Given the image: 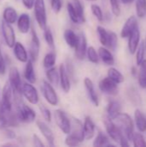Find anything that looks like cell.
I'll return each instance as SVG.
<instances>
[{
	"instance_id": "6da1fadb",
	"label": "cell",
	"mask_w": 146,
	"mask_h": 147,
	"mask_svg": "<svg viewBox=\"0 0 146 147\" xmlns=\"http://www.w3.org/2000/svg\"><path fill=\"white\" fill-rule=\"evenodd\" d=\"M103 123L105 125L106 131H107L108 134L109 135V137L113 140H114L115 142L119 143L120 146H129V144L127 142L128 140H126V138L123 134L122 131L120 129V127L117 125H115L113 122L112 119H110L108 116L104 117Z\"/></svg>"
},
{
	"instance_id": "7a4b0ae2",
	"label": "cell",
	"mask_w": 146,
	"mask_h": 147,
	"mask_svg": "<svg viewBox=\"0 0 146 147\" xmlns=\"http://www.w3.org/2000/svg\"><path fill=\"white\" fill-rule=\"evenodd\" d=\"M114 120H115L116 122L118 123V127L122 131L126 140L132 141V138L134 133L133 132L134 126L130 115L124 113H120Z\"/></svg>"
},
{
	"instance_id": "3957f363",
	"label": "cell",
	"mask_w": 146,
	"mask_h": 147,
	"mask_svg": "<svg viewBox=\"0 0 146 147\" xmlns=\"http://www.w3.org/2000/svg\"><path fill=\"white\" fill-rule=\"evenodd\" d=\"M34 17L39 27L44 30L47 27V18L45 0H35L34 4Z\"/></svg>"
},
{
	"instance_id": "277c9868",
	"label": "cell",
	"mask_w": 146,
	"mask_h": 147,
	"mask_svg": "<svg viewBox=\"0 0 146 147\" xmlns=\"http://www.w3.org/2000/svg\"><path fill=\"white\" fill-rule=\"evenodd\" d=\"M15 109H16L15 113L20 122L31 123L35 120V117H36L35 112L30 107L24 104L22 102L15 104Z\"/></svg>"
},
{
	"instance_id": "5b68a950",
	"label": "cell",
	"mask_w": 146,
	"mask_h": 147,
	"mask_svg": "<svg viewBox=\"0 0 146 147\" xmlns=\"http://www.w3.org/2000/svg\"><path fill=\"white\" fill-rule=\"evenodd\" d=\"M41 92L46 101L52 106H56L59 102L58 95L52 86L48 81L43 80L41 83Z\"/></svg>"
},
{
	"instance_id": "8992f818",
	"label": "cell",
	"mask_w": 146,
	"mask_h": 147,
	"mask_svg": "<svg viewBox=\"0 0 146 147\" xmlns=\"http://www.w3.org/2000/svg\"><path fill=\"white\" fill-rule=\"evenodd\" d=\"M54 119L59 128L65 134H68L71 131V120L66 114L61 109H56L54 111Z\"/></svg>"
},
{
	"instance_id": "52a82bcc",
	"label": "cell",
	"mask_w": 146,
	"mask_h": 147,
	"mask_svg": "<svg viewBox=\"0 0 146 147\" xmlns=\"http://www.w3.org/2000/svg\"><path fill=\"white\" fill-rule=\"evenodd\" d=\"M40 39L37 35V33L35 30L32 28L31 29V40L29 44V49H28V56L29 59H31L33 62L37 61L40 54Z\"/></svg>"
},
{
	"instance_id": "ba28073f",
	"label": "cell",
	"mask_w": 146,
	"mask_h": 147,
	"mask_svg": "<svg viewBox=\"0 0 146 147\" xmlns=\"http://www.w3.org/2000/svg\"><path fill=\"white\" fill-rule=\"evenodd\" d=\"M22 94L26 98V100L33 104L36 105L39 102V94L37 92V90L33 85V84L30 83H25L22 85Z\"/></svg>"
},
{
	"instance_id": "9c48e42d",
	"label": "cell",
	"mask_w": 146,
	"mask_h": 147,
	"mask_svg": "<svg viewBox=\"0 0 146 147\" xmlns=\"http://www.w3.org/2000/svg\"><path fill=\"white\" fill-rule=\"evenodd\" d=\"M9 84H10L13 93L22 94V80L18 69L12 66L9 71Z\"/></svg>"
},
{
	"instance_id": "30bf717a",
	"label": "cell",
	"mask_w": 146,
	"mask_h": 147,
	"mask_svg": "<svg viewBox=\"0 0 146 147\" xmlns=\"http://www.w3.org/2000/svg\"><path fill=\"white\" fill-rule=\"evenodd\" d=\"M1 29H2V34L3 40L6 43V45L12 48L15 43V34L13 27L11 24L7 23L6 22L3 21L1 24Z\"/></svg>"
},
{
	"instance_id": "8fae6325",
	"label": "cell",
	"mask_w": 146,
	"mask_h": 147,
	"mask_svg": "<svg viewBox=\"0 0 146 147\" xmlns=\"http://www.w3.org/2000/svg\"><path fill=\"white\" fill-rule=\"evenodd\" d=\"M99 89L102 92L107 95L114 96L118 93V85L111 78H105L102 79L99 83Z\"/></svg>"
},
{
	"instance_id": "7c38bea8",
	"label": "cell",
	"mask_w": 146,
	"mask_h": 147,
	"mask_svg": "<svg viewBox=\"0 0 146 147\" xmlns=\"http://www.w3.org/2000/svg\"><path fill=\"white\" fill-rule=\"evenodd\" d=\"M74 48H75V56L77 57V59L79 60H83L86 56V52L88 48L87 39L83 32H81L78 34V40Z\"/></svg>"
},
{
	"instance_id": "4fadbf2b",
	"label": "cell",
	"mask_w": 146,
	"mask_h": 147,
	"mask_svg": "<svg viewBox=\"0 0 146 147\" xmlns=\"http://www.w3.org/2000/svg\"><path fill=\"white\" fill-rule=\"evenodd\" d=\"M36 125H37L38 129L41 133V134L46 139V140L48 143V145L50 146H55V144H54L55 137H54L53 132L48 127V125L46 123H45L44 121H36Z\"/></svg>"
},
{
	"instance_id": "5bb4252c",
	"label": "cell",
	"mask_w": 146,
	"mask_h": 147,
	"mask_svg": "<svg viewBox=\"0 0 146 147\" xmlns=\"http://www.w3.org/2000/svg\"><path fill=\"white\" fill-rule=\"evenodd\" d=\"M69 134H71L74 137H76L77 140H79L81 143L84 140L83 127L80 120L75 117H72V119L71 120V131Z\"/></svg>"
},
{
	"instance_id": "9a60e30c",
	"label": "cell",
	"mask_w": 146,
	"mask_h": 147,
	"mask_svg": "<svg viewBox=\"0 0 146 147\" xmlns=\"http://www.w3.org/2000/svg\"><path fill=\"white\" fill-rule=\"evenodd\" d=\"M59 83L61 85V89L64 90L65 93H68L71 90V80H70V77L65 70V65L61 64L59 65Z\"/></svg>"
},
{
	"instance_id": "2e32d148",
	"label": "cell",
	"mask_w": 146,
	"mask_h": 147,
	"mask_svg": "<svg viewBox=\"0 0 146 147\" xmlns=\"http://www.w3.org/2000/svg\"><path fill=\"white\" fill-rule=\"evenodd\" d=\"M83 84H84V87H85V90L87 91V94L89 96V100L91 101V102L96 107H98L99 106V99H98V96H97V94L96 92V90H95L94 84H93L92 80L90 78H85L84 81H83Z\"/></svg>"
},
{
	"instance_id": "e0dca14e",
	"label": "cell",
	"mask_w": 146,
	"mask_h": 147,
	"mask_svg": "<svg viewBox=\"0 0 146 147\" xmlns=\"http://www.w3.org/2000/svg\"><path fill=\"white\" fill-rule=\"evenodd\" d=\"M16 22H17L18 30L22 34H27L30 31L31 21H30V17L28 14H26V13L21 14L17 17Z\"/></svg>"
},
{
	"instance_id": "ac0fdd59",
	"label": "cell",
	"mask_w": 146,
	"mask_h": 147,
	"mask_svg": "<svg viewBox=\"0 0 146 147\" xmlns=\"http://www.w3.org/2000/svg\"><path fill=\"white\" fill-rule=\"evenodd\" d=\"M13 53L15 57V59L22 62L26 63L28 60V54L25 48V47L21 42H15L13 47Z\"/></svg>"
},
{
	"instance_id": "d6986e66",
	"label": "cell",
	"mask_w": 146,
	"mask_h": 147,
	"mask_svg": "<svg viewBox=\"0 0 146 147\" xmlns=\"http://www.w3.org/2000/svg\"><path fill=\"white\" fill-rule=\"evenodd\" d=\"M139 40H140V32H139V26H137L133 29V31L131 33V34L129 35L128 47H129V51L132 54L135 53V51L137 50L138 46L139 44Z\"/></svg>"
},
{
	"instance_id": "ffe728a7",
	"label": "cell",
	"mask_w": 146,
	"mask_h": 147,
	"mask_svg": "<svg viewBox=\"0 0 146 147\" xmlns=\"http://www.w3.org/2000/svg\"><path fill=\"white\" fill-rule=\"evenodd\" d=\"M83 134H84V140H91L95 135L96 131V126L93 122L92 119L89 116H86L84 119V122L83 124Z\"/></svg>"
},
{
	"instance_id": "44dd1931",
	"label": "cell",
	"mask_w": 146,
	"mask_h": 147,
	"mask_svg": "<svg viewBox=\"0 0 146 147\" xmlns=\"http://www.w3.org/2000/svg\"><path fill=\"white\" fill-rule=\"evenodd\" d=\"M137 26H139V24H138V21L135 16H131L130 18H128L121 29V33H120L121 37L128 38L129 35L131 34V33L133 31V29Z\"/></svg>"
},
{
	"instance_id": "7402d4cb",
	"label": "cell",
	"mask_w": 146,
	"mask_h": 147,
	"mask_svg": "<svg viewBox=\"0 0 146 147\" xmlns=\"http://www.w3.org/2000/svg\"><path fill=\"white\" fill-rule=\"evenodd\" d=\"M33 63L34 62L29 59L26 62V66L24 70V78L28 81V83L34 84L36 82V76L34 73V68Z\"/></svg>"
},
{
	"instance_id": "603a6c76",
	"label": "cell",
	"mask_w": 146,
	"mask_h": 147,
	"mask_svg": "<svg viewBox=\"0 0 146 147\" xmlns=\"http://www.w3.org/2000/svg\"><path fill=\"white\" fill-rule=\"evenodd\" d=\"M98 55L99 58H101V59L102 60V62L107 65H113L114 64V59L113 54L106 47H100L98 51Z\"/></svg>"
},
{
	"instance_id": "cb8c5ba5",
	"label": "cell",
	"mask_w": 146,
	"mask_h": 147,
	"mask_svg": "<svg viewBox=\"0 0 146 147\" xmlns=\"http://www.w3.org/2000/svg\"><path fill=\"white\" fill-rule=\"evenodd\" d=\"M17 12L16 10L13 8V7H6L3 12V21L6 22L7 23H9V24H13L16 22L17 20Z\"/></svg>"
},
{
	"instance_id": "d4e9b609",
	"label": "cell",
	"mask_w": 146,
	"mask_h": 147,
	"mask_svg": "<svg viewBox=\"0 0 146 147\" xmlns=\"http://www.w3.org/2000/svg\"><path fill=\"white\" fill-rule=\"evenodd\" d=\"M121 110V107L119 102L117 101H111L107 108V113H108V116L114 120L120 113Z\"/></svg>"
},
{
	"instance_id": "484cf974",
	"label": "cell",
	"mask_w": 146,
	"mask_h": 147,
	"mask_svg": "<svg viewBox=\"0 0 146 147\" xmlns=\"http://www.w3.org/2000/svg\"><path fill=\"white\" fill-rule=\"evenodd\" d=\"M64 38H65L66 44L70 47L74 48L77 43V40H78V34H77L71 29H66L64 33Z\"/></svg>"
},
{
	"instance_id": "4316f807",
	"label": "cell",
	"mask_w": 146,
	"mask_h": 147,
	"mask_svg": "<svg viewBox=\"0 0 146 147\" xmlns=\"http://www.w3.org/2000/svg\"><path fill=\"white\" fill-rule=\"evenodd\" d=\"M46 77L48 80V82L52 85H58L59 83V73L54 66L47 68L46 71Z\"/></svg>"
},
{
	"instance_id": "83f0119b",
	"label": "cell",
	"mask_w": 146,
	"mask_h": 147,
	"mask_svg": "<svg viewBox=\"0 0 146 147\" xmlns=\"http://www.w3.org/2000/svg\"><path fill=\"white\" fill-rule=\"evenodd\" d=\"M134 116H135V121L138 129L140 132H145L146 130V119L145 115L142 114V112L139 109H136Z\"/></svg>"
},
{
	"instance_id": "f1b7e54d",
	"label": "cell",
	"mask_w": 146,
	"mask_h": 147,
	"mask_svg": "<svg viewBox=\"0 0 146 147\" xmlns=\"http://www.w3.org/2000/svg\"><path fill=\"white\" fill-rule=\"evenodd\" d=\"M97 34L99 36V40L100 42L104 46V47H108V42H109V37H110V32L107 31L102 26H98L97 28Z\"/></svg>"
},
{
	"instance_id": "f546056e",
	"label": "cell",
	"mask_w": 146,
	"mask_h": 147,
	"mask_svg": "<svg viewBox=\"0 0 146 147\" xmlns=\"http://www.w3.org/2000/svg\"><path fill=\"white\" fill-rule=\"evenodd\" d=\"M93 146H112V145L109 143V140H108V136L105 134H103L102 132H99L94 140Z\"/></svg>"
},
{
	"instance_id": "4dcf8cb0",
	"label": "cell",
	"mask_w": 146,
	"mask_h": 147,
	"mask_svg": "<svg viewBox=\"0 0 146 147\" xmlns=\"http://www.w3.org/2000/svg\"><path fill=\"white\" fill-rule=\"evenodd\" d=\"M67 12H68V15H69V17L70 19L71 20L72 22L74 23H77V24H82V22L72 4L71 2H69L67 3Z\"/></svg>"
},
{
	"instance_id": "1f68e13d",
	"label": "cell",
	"mask_w": 146,
	"mask_h": 147,
	"mask_svg": "<svg viewBox=\"0 0 146 147\" xmlns=\"http://www.w3.org/2000/svg\"><path fill=\"white\" fill-rule=\"evenodd\" d=\"M108 76L109 78L114 81L117 84L124 82V76L115 68H113V67L110 68L108 71Z\"/></svg>"
},
{
	"instance_id": "d6a6232c",
	"label": "cell",
	"mask_w": 146,
	"mask_h": 147,
	"mask_svg": "<svg viewBox=\"0 0 146 147\" xmlns=\"http://www.w3.org/2000/svg\"><path fill=\"white\" fill-rule=\"evenodd\" d=\"M140 70H139V85L146 89V60L144 59L140 63Z\"/></svg>"
},
{
	"instance_id": "836d02e7",
	"label": "cell",
	"mask_w": 146,
	"mask_h": 147,
	"mask_svg": "<svg viewBox=\"0 0 146 147\" xmlns=\"http://www.w3.org/2000/svg\"><path fill=\"white\" fill-rule=\"evenodd\" d=\"M56 63V54L54 52H50L46 53L43 59V65L45 68H50L54 66Z\"/></svg>"
},
{
	"instance_id": "e575fe53",
	"label": "cell",
	"mask_w": 146,
	"mask_h": 147,
	"mask_svg": "<svg viewBox=\"0 0 146 147\" xmlns=\"http://www.w3.org/2000/svg\"><path fill=\"white\" fill-rule=\"evenodd\" d=\"M72 4L82 22V23H84L85 22V16H84V9H83V6L81 3L80 0H72Z\"/></svg>"
},
{
	"instance_id": "d590c367",
	"label": "cell",
	"mask_w": 146,
	"mask_h": 147,
	"mask_svg": "<svg viewBox=\"0 0 146 147\" xmlns=\"http://www.w3.org/2000/svg\"><path fill=\"white\" fill-rule=\"evenodd\" d=\"M86 54H87V57H88V59L94 63V64H97L99 62V55L96 52V50L95 49L94 47H89L87 48V52H86Z\"/></svg>"
},
{
	"instance_id": "8d00e7d4",
	"label": "cell",
	"mask_w": 146,
	"mask_h": 147,
	"mask_svg": "<svg viewBox=\"0 0 146 147\" xmlns=\"http://www.w3.org/2000/svg\"><path fill=\"white\" fill-rule=\"evenodd\" d=\"M44 38H45V40H46V44L48 45V47H51L53 50L54 47H55L54 38H53V35H52V33L51 29L48 27H46L44 29Z\"/></svg>"
},
{
	"instance_id": "74e56055",
	"label": "cell",
	"mask_w": 146,
	"mask_h": 147,
	"mask_svg": "<svg viewBox=\"0 0 146 147\" xmlns=\"http://www.w3.org/2000/svg\"><path fill=\"white\" fill-rule=\"evenodd\" d=\"M132 141L133 142L134 146L137 147H145L146 146V141L142 134L139 133H133Z\"/></svg>"
},
{
	"instance_id": "f35d334b",
	"label": "cell",
	"mask_w": 146,
	"mask_h": 147,
	"mask_svg": "<svg viewBox=\"0 0 146 147\" xmlns=\"http://www.w3.org/2000/svg\"><path fill=\"white\" fill-rule=\"evenodd\" d=\"M137 15L139 17H144L146 14V0H137L136 2Z\"/></svg>"
},
{
	"instance_id": "ab89813d",
	"label": "cell",
	"mask_w": 146,
	"mask_h": 147,
	"mask_svg": "<svg viewBox=\"0 0 146 147\" xmlns=\"http://www.w3.org/2000/svg\"><path fill=\"white\" fill-rule=\"evenodd\" d=\"M91 11L93 13V15L96 16V18L99 21V22H102L103 19H104V16H103V13H102V10L101 9V7L97 4H91Z\"/></svg>"
},
{
	"instance_id": "60d3db41",
	"label": "cell",
	"mask_w": 146,
	"mask_h": 147,
	"mask_svg": "<svg viewBox=\"0 0 146 147\" xmlns=\"http://www.w3.org/2000/svg\"><path fill=\"white\" fill-rule=\"evenodd\" d=\"M128 95H129V98H130L131 102H132L133 104H135V105L140 104V102H141L140 96H139L138 91H137L135 89H133V88L130 89L129 91H128Z\"/></svg>"
},
{
	"instance_id": "b9f144b4",
	"label": "cell",
	"mask_w": 146,
	"mask_h": 147,
	"mask_svg": "<svg viewBox=\"0 0 146 147\" xmlns=\"http://www.w3.org/2000/svg\"><path fill=\"white\" fill-rule=\"evenodd\" d=\"M65 143L66 146L71 147L77 146H79V145L81 144L80 140H77V139L76 137H74L73 135H71V134H67V136H66V138H65Z\"/></svg>"
},
{
	"instance_id": "7bdbcfd3",
	"label": "cell",
	"mask_w": 146,
	"mask_h": 147,
	"mask_svg": "<svg viewBox=\"0 0 146 147\" xmlns=\"http://www.w3.org/2000/svg\"><path fill=\"white\" fill-rule=\"evenodd\" d=\"M39 109H40V111L41 115L43 116L44 120H46V121H47V122H51L52 114H51V111L49 110V109H47L45 105H42V104L39 106Z\"/></svg>"
},
{
	"instance_id": "ee69618b",
	"label": "cell",
	"mask_w": 146,
	"mask_h": 147,
	"mask_svg": "<svg viewBox=\"0 0 146 147\" xmlns=\"http://www.w3.org/2000/svg\"><path fill=\"white\" fill-rule=\"evenodd\" d=\"M145 49V43H144V41H142V43L139 44V47L138 51H137V57H136V59H137V65H139L140 63L144 60Z\"/></svg>"
},
{
	"instance_id": "f6af8a7d",
	"label": "cell",
	"mask_w": 146,
	"mask_h": 147,
	"mask_svg": "<svg viewBox=\"0 0 146 147\" xmlns=\"http://www.w3.org/2000/svg\"><path fill=\"white\" fill-rule=\"evenodd\" d=\"M117 43H118V38L115 33L114 32H110V37H109V42H108V47L109 49H111L112 51H115L116 47H117Z\"/></svg>"
},
{
	"instance_id": "bcb514c9",
	"label": "cell",
	"mask_w": 146,
	"mask_h": 147,
	"mask_svg": "<svg viewBox=\"0 0 146 147\" xmlns=\"http://www.w3.org/2000/svg\"><path fill=\"white\" fill-rule=\"evenodd\" d=\"M110 5L112 9V12L115 16H119L120 15V0H110Z\"/></svg>"
},
{
	"instance_id": "7dc6e473",
	"label": "cell",
	"mask_w": 146,
	"mask_h": 147,
	"mask_svg": "<svg viewBox=\"0 0 146 147\" xmlns=\"http://www.w3.org/2000/svg\"><path fill=\"white\" fill-rule=\"evenodd\" d=\"M63 6V0H51V7L54 13L58 14L60 12Z\"/></svg>"
},
{
	"instance_id": "c3c4849f",
	"label": "cell",
	"mask_w": 146,
	"mask_h": 147,
	"mask_svg": "<svg viewBox=\"0 0 146 147\" xmlns=\"http://www.w3.org/2000/svg\"><path fill=\"white\" fill-rule=\"evenodd\" d=\"M3 134L6 139H9V140L15 139V134L13 130H11L9 127H3Z\"/></svg>"
},
{
	"instance_id": "681fc988",
	"label": "cell",
	"mask_w": 146,
	"mask_h": 147,
	"mask_svg": "<svg viewBox=\"0 0 146 147\" xmlns=\"http://www.w3.org/2000/svg\"><path fill=\"white\" fill-rule=\"evenodd\" d=\"M65 70L70 77V79L71 78H73L74 77V68H73V65L71 64V62H70L69 60H67V65L65 66Z\"/></svg>"
},
{
	"instance_id": "f907efd6",
	"label": "cell",
	"mask_w": 146,
	"mask_h": 147,
	"mask_svg": "<svg viewBox=\"0 0 146 147\" xmlns=\"http://www.w3.org/2000/svg\"><path fill=\"white\" fill-rule=\"evenodd\" d=\"M33 143H34V146L36 147L44 146V144L42 143V141L40 140L39 136L36 134H33Z\"/></svg>"
},
{
	"instance_id": "816d5d0a",
	"label": "cell",
	"mask_w": 146,
	"mask_h": 147,
	"mask_svg": "<svg viewBox=\"0 0 146 147\" xmlns=\"http://www.w3.org/2000/svg\"><path fill=\"white\" fill-rule=\"evenodd\" d=\"M34 1H35V0H22V4H23L28 9H31L34 8Z\"/></svg>"
},
{
	"instance_id": "f5cc1de1",
	"label": "cell",
	"mask_w": 146,
	"mask_h": 147,
	"mask_svg": "<svg viewBox=\"0 0 146 147\" xmlns=\"http://www.w3.org/2000/svg\"><path fill=\"white\" fill-rule=\"evenodd\" d=\"M5 73V62L0 61V74L3 75Z\"/></svg>"
},
{
	"instance_id": "db71d44e",
	"label": "cell",
	"mask_w": 146,
	"mask_h": 147,
	"mask_svg": "<svg viewBox=\"0 0 146 147\" xmlns=\"http://www.w3.org/2000/svg\"><path fill=\"white\" fill-rule=\"evenodd\" d=\"M134 0H121V2L123 3H125V4H127V3H133Z\"/></svg>"
},
{
	"instance_id": "11a10c76",
	"label": "cell",
	"mask_w": 146,
	"mask_h": 147,
	"mask_svg": "<svg viewBox=\"0 0 146 147\" xmlns=\"http://www.w3.org/2000/svg\"><path fill=\"white\" fill-rule=\"evenodd\" d=\"M0 61L2 62H4V59L3 57V54H2V52H1V48H0Z\"/></svg>"
},
{
	"instance_id": "9f6ffc18",
	"label": "cell",
	"mask_w": 146,
	"mask_h": 147,
	"mask_svg": "<svg viewBox=\"0 0 146 147\" xmlns=\"http://www.w3.org/2000/svg\"><path fill=\"white\" fill-rule=\"evenodd\" d=\"M4 146H15V143H7V144H4L3 145Z\"/></svg>"
},
{
	"instance_id": "6f0895ef",
	"label": "cell",
	"mask_w": 146,
	"mask_h": 147,
	"mask_svg": "<svg viewBox=\"0 0 146 147\" xmlns=\"http://www.w3.org/2000/svg\"><path fill=\"white\" fill-rule=\"evenodd\" d=\"M87 1H89V2H95V1H96V0H87Z\"/></svg>"
}]
</instances>
